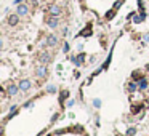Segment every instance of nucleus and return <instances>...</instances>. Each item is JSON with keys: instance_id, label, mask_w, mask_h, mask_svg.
Returning <instances> with one entry per match:
<instances>
[{"instance_id": "obj_4", "label": "nucleus", "mask_w": 149, "mask_h": 136, "mask_svg": "<svg viewBox=\"0 0 149 136\" xmlns=\"http://www.w3.org/2000/svg\"><path fill=\"white\" fill-rule=\"evenodd\" d=\"M29 88H31V82H29V80H21L19 90H23V91H27Z\"/></svg>"}, {"instance_id": "obj_7", "label": "nucleus", "mask_w": 149, "mask_h": 136, "mask_svg": "<svg viewBox=\"0 0 149 136\" xmlns=\"http://www.w3.org/2000/svg\"><path fill=\"white\" fill-rule=\"evenodd\" d=\"M45 75H47V67H45V66H42V67L37 69V77H40L42 79V77H45Z\"/></svg>"}, {"instance_id": "obj_15", "label": "nucleus", "mask_w": 149, "mask_h": 136, "mask_svg": "<svg viewBox=\"0 0 149 136\" xmlns=\"http://www.w3.org/2000/svg\"><path fill=\"white\" fill-rule=\"evenodd\" d=\"M67 96H69V91H63V93H61V101H63V99H66Z\"/></svg>"}, {"instance_id": "obj_12", "label": "nucleus", "mask_w": 149, "mask_h": 136, "mask_svg": "<svg viewBox=\"0 0 149 136\" xmlns=\"http://www.w3.org/2000/svg\"><path fill=\"white\" fill-rule=\"evenodd\" d=\"M90 34H92V27H87V29H84V31L80 32V34H79V35H90Z\"/></svg>"}, {"instance_id": "obj_5", "label": "nucleus", "mask_w": 149, "mask_h": 136, "mask_svg": "<svg viewBox=\"0 0 149 136\" xmlns=\"http://www.w3.org/2000/svg\"><path fill=\"white\" fill-rule=\"evenodd\" d=\"M58 43V40L55 35H48L47 37V45H50V47H55V45Z\"/></svg>"}, {"instance_id": "obj_17", "label": "nucleus", "mask_w": 149, "mask_h": 136, "mask_svg": "<svg viewBox=\"0 0 149 136\" xmlns=\"http://www.w3.org/2000/svg\"><path fill=\"white\" fill-rule=\"evenodd\" d=\"M63 51H64V53L69 51V45H67V43H64V47H63Z\"/></svg>"}, {"instance_id": "obj_8", "label": "nucleus", "mask_w": 149, "mask_h": 136, "mask_svg": "<svg viewBox=\"0 0 149 136\" xmlns=\"http://www.w3.org/2000/svg\"><path fill=\"white\" fill-rule=\"evenodd\" d=\"M138 88H140V90H146V88H148V80H146V79H141L140 83H138Z\"/></svg>"}, {"instance_id": "obj_14", "label": "nucleus", "mask_w": 149, "mask_h": 136, "mask_svg": "<svg viewBox=\"0 0 149 136\" xmlns=\"http://www.w3.org/2000/svg\"><path fill=\"white\" fill-rule=\"evenodd\" d=\"M47 91H48V93H55V91H56V87H55V85H50V87L47 88Z\"/></svg>"}, {"instance_id": "obj_1", "label": "nucleus", "mask_w": 149, "mask_h": 136, "mask_svg": "<svg viewBox=\"0 0 149 136\" xmlns=\"http://www.w3.org/2000/svg\"><path fill=\"white\" fill-rule=\"evenodd\" d=\"M48 11L51 16H59L61 13H63V8H61L59 5H51V7L48 8Z\"/></svg>"}, {"instance_id": "obj_11", "label": "nucleus", "mask_w": 149, "mask_h": 136, "mask_svg": "<svg viewBox=\"0 0 149 136\" xmlns=\"http://www.w3.org/2000/svg\"><path fill=\"white\" fill-rule=\"evenodd\" d=\"M39 59H40V63H43V64H47L50 61V55H47V53H43V55L40 56V58H39Z\"/></svg>"}, {"instance_id": "obj_3", "label": "nucleus", "mask_w": 149, "mask_h": 136, "mask_svg": "<svg viewBox=\"0 0 149 136\" xmlns=\"http://www.w3.org/2000/svg\"><path fill=\"white\" fill-rule=\"evenodd\" d=\"M18 21H19V15H11V16H8V24H10V26H16Z\"/></svg>"}, {"instance_id": "obj_9", "label": "nucleus", "mask_w": 149, "mask_h": 136, "mask_svg": "<svg viewBox=\"0 0 149 136\" xmlns=\"http://www.w3.org/2000/svg\"><path fill=\"white\" fill-rule=\"evenodd\" d=\"M18 90H19V87H18V85H10V87H8V95H15Z\"/></svg>"}, {"instance_id": "obj_13", "label": "nucleus", "mask_w": 149, "mask_h": 136, "mask_svg": "<svg viewBox=\"0 0 149 136\" xmlns=\"http://www.w3.org/2000/svg\"><path fill=\"white\" fill-rule=\"evenodd\" d=\"M136 83H135V82H130V83H128V90H130V91H135V90H136Z\"/></svg>"}, {"instance_id": "obj_2", "label": "nucleus", "mask_w": 149, "mask_h": 136, "mask_svg": "<svg viewBox=\"0 0 149 136\" xmlns=\"http://www.w3.org/2000/svg\"><path fill=\"white\" fill-rule=\"evenodd\" d=\"M16 11H18V15H19V16H26L29 13V8H27V5H19Z\"/></svg>"}, {"instance_id": "obj_6", "label": "nucleus", "mask_w": 149, "mask_h": 136, "mask_svg": "<svg viewBox=\"0 0 149 136\" xmlns=\"http://www.w3.org/2000/svg\"><path fill=\"white\" fill-rule=\"evenodd\" d=\"M47 24H48V26H50L51 29H55V27L58 26V19H56V16H53V18H50V19L47 21Z\"/></svg>"}, {"instance_id": "obj_10", "label": "nucleus", "mask_w": 149, "mask_h": 136, "mask_svg": "<svg viewBox=\"0 0 149 136\" xmlns=\"http://www.w3.org/2000/svg\"><path fill=\"white\" fill-rule=\"evenodd\" d=\"M84 58H85V55H84V53H80V55H79V58H74V63H76L77 66H80L82 61H84Z\"/></svg>"}, {"instance_id": "obj_18", "label": "nucleus", "mask_w": 149, "mask_h": 136, "mask_svg": "<svg viewBox=\"0 0 149 136\" xmlns=\"http://www.w3.org/2000/svg\"><path fill=\"white\" fill-rule=\"evenodd\" d=\"M146 39H148V40H149V35H146Z\"/></svg>"}, {"instance_id": "obj_16", "label": "nucleus", "mask_w": 149, "mask_h": 136, "mask_svg": "<svg viewBox=\"0 0 149 136\" xmlns=\"http://www.w3.org/2000/svg\"><path fill=\"white\" fill-rule=\"evenodd\" d=\"M135 133H136V130H135V128H128V135H130V136L135 135Z\"/></svg>"}]
</instances>
